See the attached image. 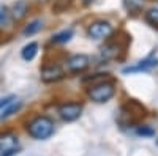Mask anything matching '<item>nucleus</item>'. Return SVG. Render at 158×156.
Here are the masks:
<instances>
[{
	"mask_svg": "<svg viewBox=\"0 0 158 156\" xmlns=\"http://www.w3.org/2000/svg\"><path fill=\"white\" fill-rule=\"evenodd\" d=\"M27 133L35 140H46L54 134V122L49 117L38 115L27 123Z\"/></svg>",
	"mask_w": 158,
	"mask_h": 156,
	"instance_id": "1",
	"label": "nucleus"
},
{
	"mask_svg": "<svg viewBox=\"0 0 158 156\" xmlns=\"http://www.w3.org/2000/svg\"><path fill=\"white\" fill-rule=\"evenodd\" d=\"M87 95L94 102H98V104L108 102L115 95V84L112 81H101L95 85H92L89 88Z\"/></svg>",
	"mask_w": 158,
	"mask_h": 156,
	"instance_id": "2",
	"label": "nucleus"
},
{
	"mask_svg": "<svg viewBox=\"0 0 158 156\" xmlns=\"http://www.w3.org/2000/svg\"><path fill=\"white\" fill-rule=\"evenodd\" d=\"M19 150V140L18 136L11 131L0 134V156H11L18 153Z\"/></svg>",
	"mask_w": 158,
	"mask_h": 156,
	"instance_id": "3",
	"label": "nucleus"
},
{
	"mask_svg": "<svg viewBox=\"0 0 158 156\" xmlns=\"http://www.w3.org/2000/svg\"><path fill=\"white\" fill-rule=\"evenodd\" d=\"M112 32H114L112 25L106 21H95L87 27V35L92 40H104V38H109L112 35Z\"/></svg>",
	"mask_w": 158,
	"mask_h": 156,
	"instance_id": "4",
	"label": "nucleus"
},
{
	"mask_svg": "<svg viewBox=\"0 0 158 156\" xmlns=\"http://www.w3.org/2000/svg\"><path fill=\"white\" fill-rule=\"evenodd\" d=\"M82 114V104L79 102H65L59 107V115L63 122H74Z\"/></svg>",
	"mask_w": 158,
	"mask_h": 156,
	"instance_id": "5",
	"label": "nucleus"
},
{
	"mask_svg": "<svg viewBox=\"0 0 158 156\" xmlns=\"http://www.w3.org/2000/svg\"><path fill=\"white\" fill-rule=\"evenodd\" d=\"M89 66H90V58L85 54H74L67 62V68L70 73H82Z\"/></svg>",
	"mask_w": 158,
	"mask_h": 156,
	"instance_id": "6",
	"label": "nucleus"
},
{
	"mask_svg": "<svg viewBox=\"0 0 158 156\" xmlns=\"http://www.w3.org/2000/svg\"><path fill=\"white\" fill-rule=\"evenodd\" d=\"M63 77V70L59 66V65H46V66L41 68V79L44 82H57Z\"/></svg>",
	"mask_w": 158,
	"mask_h": 156,
	"instance_id": "7",
	"label": "nucleus"
},
{
	"mask_svg": "<svg viewBox=\"0 0 158 156\" xmlns=\"http://www.w3.org/2000/svg\"><path fill=\"white\" fill-rule=\"evenodd\" d=\"M29 13V3L25 0H18L16 3H13L11 6V16L15 21H22Z\"/></svg>",
	"mask_w": 158,
	"mask_h": 156,
	"instance_id": "8",
	"label": "nucleus"
},
{
	"mask_svg": "<svg viewBox=\"0 0 158 156\" xmlns=\"http://www.w3.org/2000/svg\"><path fill=\"white\" fill-rule=\"evenodd\" d=\"M158 65V60L156 58H146V60H141L138 62V65H133V66H128L123 70V73H139V71H147L153 66Z\"/></svg>",
	"mask_w": 158,
	"mask_h": 156,
	"instance_id": "9",
	"label": "nucleus"
},
{
	"mask_svg": "<svg viewBox=\"0 0 158 156\" xmlns=\"http://www.w3.org/2000/svg\"><path fill=\"white\" fill-rule=\"evenodd\" d=\"M36 54H38V44H36V43H29V44H25V46L22 47V50H21L22 58L27 60V62L33 60V58L36 57Z\"/></svg>",
	"mask_w": 158,
	"mask_h": 156,
	"instance_id": "10",
	"label": "nucleus"
},
{
	"mask_svg": "<svg viewBox=\"0 0 158 156\" xmlns=\"http://www.w3.org/2000/svg\"><path fill=\"white\" fill-rule=\"evenodd\" d=\"M41 29H43V21L35 19V21L29 22V24L24 27V30H22V35H24V36H30V35H35V33H38V32L41 30Z\"/></svg>",
	"mask_w": 158,
	"mask_h": 156,
	"instance_id": "11",
	"label": "nucleus"
},
{
	"mask_svg": "<svg viewBox=\"0 0 158 156\" xmlns=\"http://www.w3.org/2000/svg\"><path fill=\"white\" fill-rule=\"evenodd\" d=\"M21 106H22V104H21L18 99H15L13 102H10L3 110H0V112H2V114H0V118H6V117H11L13 114H16V112L21 109Z\"/></svg>",
	"mask_w": 158,
	"mask_h": 156,
	"instance_id": "12",
	"label": "nucleus"
},
{
	"mask_svg": "<svg viewBox=\"0 0 158 156\" xmlns=\"http://www.w3.org/2000/svg\"><path fill=\"white\" fill-rule=\"evenodd\" d=\"M73 38V30L68 29V30H62L60 33H56L52 36V43H57V44H63V43H68Z\"/></svg>",
	"mask_w": 158,
	"mask_h": 156,
	"instance_id": "13",
	"label": "nucleus"
},
{
	"mask_svg": "<svg viewBox=\"0 0 158 156\" xmlns=\"http://www.w3.org/2000/svg\"><path fill=\"white\" fill-rule=\"evenodd\" d=\"M146 22L153 29H158V8H150L146 14H144Z\"/></svg>",
	"mask_w": 158,
	"mask_h": 156,
	"instance_id": "14",
	"label": "nucleus"
},
{
	"mask_svg": "<svg viewBox=\"0 0 158 156\" xmlns=\"http://www.w3.org/2000/svg\"><path fill=\"white\" fill-rule=\"evenodd\" d=\"M118 52H120L118 46H115V44H109V46H104V47L101 49V55L106 58V60H109V58H115V57L118 55Z\"/></svg>",
	"mask_w": 158,
	"mask_h": 156,
	"instance_id": "15",
	"label": "nucleus"
},
{
	"mask_svg": "<svg viewBox=\"0 0 158 156\" xmlns=\"http://www.w3.org/2000/svg\"><path fill=\"white\" fill-rule=\"evenodd\" d=\"M144 3H146V0H123V5H125L127 11L133 13V14L142 8Z\"/></svg>",
	"mask_w": 158,
	"mask_h": 156,
	"instance_id": "16",
	"label": "nucleus"
},
{
	"mask_svg": "<svg viewBox=\"0 0 158 156\" xmlns=\"http://www.w3.org/2000/svg\"><path fill=\"white\" fill-rule=\"evenodd\" d=\"M73 0H54V5H52V11L56 13H63L67 8H70Z\"/></svg>",
	"mask_w": 158,
	"mask_h": 156,
	"instance_id": "17",
	"label": "nucleus"
},
{
	"mask_svg": "<svg viewBox=\"0 0 158 156\" xmlns=\"http://www.w3.org/2000/svg\"><path fill=\"white\" fill-rule=\"evenodd\" d=\"M10 16H11V11L5 6V5H0V29L5 27L10 21Z\"/></svg>",
	"mask_w": 158,
	"mask_h": 156,
	"instance_id": "18",
	"label": "nucleus"
},
{
	"mask_svg": "<svg viewBox=\"0 0 158 156\" xmlns=\"http://www.w3.org/2000/svg\"><path fill=\"white\" fill-rule=\"evenodd\" d=\"M16 98L15 96H5V98H0V110H3L10 102H13Z\"/></svg>",
	"mask_w": 158,
	"mask_h": 156,
	"instance_id": "19",
	"label": "nucleus"
},
{
	"mask_svg": "<svg viewBox=\"0 0 158 156\" xmlns=\"http://www.w3.org/2000/svg\"><path fill=\"white\" fill-rule=\"evenodd\" d=\"M138 134H141V136H152L153 134V131H152V129L150 128H139L138 129Z\"/></svg>",
	"mask_w": 158,
	"mask_h": 156,
	"instance_id": "20",
	"label": "nucleus"
},
{
	"mask_svg": "<svg viewBox=\"0 0 158 156\" xmlns=\"http://www.w3.org/2000/svg\"><path fill=\"white\" fill-rule=\"evenodd\" d=\"M38 2H48V0H38Z\"/></svg>",
	"mask_w": 158,
	"mask_h": 156,
	"instance_id": "21",
	"label": "nucleus"
},
{
	"mask_svg": "<svg viewBox=\"0 0 158 156\" xmlns=\"http://www.w3.org/2000/svg\"><path fill=\"white\" fill-rule=\"evenodd\" d=\"M156 144H158V139H156Z\"/></svg>",
	"mask_w": 158,
	"mask_h": 156,
	"instance_id": "22",
	"label": "nucleus"
}]
</instances>
